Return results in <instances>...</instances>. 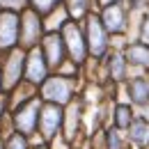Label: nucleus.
Here are the masks:
<instances>
[{"mask_svg":"<svg viewBox=\"0 0 149 149\" xmlns=\"http://www.w3.org/2000/svg\"><path fill=\"white\" fill-rule=\"evenodd\" d=\"M83 21H85L83 32H85V44H87V55L92 60H103L110 53V35L106 32L96 12H90Z\"/></svg>","mask_w":149,"mask_h":149,"instance_id":"obj_1","label":"nucleus"},{"mask_svg":"<svg viewBox=\"0 0 149 149\" xmlns=\"http://www.w3.org/2000/svg\"><path fill=\"white\" fill-rule=\"evenodd\" d=\"M39 99L44 103H55V106H67L69 101L76 99V83L74 78H64V76H48L41 85H39Z\"/></svg>","mask_w":149,"mask_h":149,"instance_id":"obj_2","label":"nucleus"},{"mask_svg":"<svg viewBox=\"0 0 149 149\" xmlns=\"http://www.w3.org/2000/svg\"><path fill=\"white\" fill-rule=\"evenodd\" d=\"M44 35H46L44 19L35 9L25 7L23 12H19V46L23 51H30V48L39 46Z\"/></svg>","mask_w":149,"mask_h":149,"instance_id":"obj_3","label":"nucleus"},{"mask_svg":"<svg viewBox=\"0 0 149 149\" xmlns=\"http://www.w3.org/2000/svg\"><path fill=\"white\" fill-rule=\"evenodd\" d=\"M41 103H44V101L39 99V94H37V96H32L30 101L21 103L19 108L9 110V115H12V124H14V131H16V133H21V135H25L28 140L37 133Z\"/></svg>","mask_w":149,"mask_h":149,"instance_id":"obj_4","label":"nucleus"},{"mask_svg":"<svg viewBox=\"0 0 149 149\" xmlns=\"http://www.w3.org/2000/svg\"><path fill=\"white\" fill-rule=\"evenodd\" d=\"M60 35L67 48V57L83 67L90 60V55H87V44H85V32H83L80 21H67V25L60 30Z\"/></svg>","mask_w":149,"mask_h":149,"instance_id":"obj_5","label":"nucleus"},{"mask_svg":"<svg viewBox=\"0 0 149 149\" xmlns=\"http://www.w3.org/2000/svg\"><path fill=\"white\" fill-rule=\"evenodd\" d=\"M0 71H2V90L12 92L21 80H23V71H25V51L16 46L12 51H7L5 57L0 60Z\"/></svg>","mask_w":149,"mask_h":149,"instance_id":"obj_6","label":"nucleus"},{"mask_svg":"<svg viewBox=\"0 0 149 149\" xmlns=\"http://www.w3.org/2000/svg\"><path fill=\"white\" fill-rule=\"evenodd\" d=\"M96 16L103 23V28L110 37L112 35H126V30H129V9H126L124 2H112V5L99 7Z\"/></svg>","mask_w":149,"mask_h":149,"instance_id":"obj_7","label":"nucleus"},{"mask_svg":"<svg viewBox=\"0 0 149 149\" xmlns=\"http://www.w3.org/2000/svg\"><path fill=\"white\" fill-rule=\"evenodd\" d=\"M62 119H64V108L55 103H41L39 110V124L37 133L44 142H51L55 135L62 133Z\"/></svg>","mask_w":149,"mask_h":149,"instance_id":"obj_8","label":"nucleus"},{"mask_svg":"<svg viewBox=\"0 0 149 149\" xmlns=\"http://www.w3.org/2000/svg\"><path fill=\"white\" fill-rule=\"evenodd\" d=\"M51 76V67L46 62V57L41 53V48L35 46L30 51H25V71H23V80H28L30 85H35L39 90V85Z\"/></svg>","mask_w":149,"mask_h":149,"instance_id":"obj_9","label":"nucleus"},{"mask_svg":"<svg viewBox=\"0 0 149 149\" xmlns=\"http://www.w3.org/2000/svg\"><path fill=\"white\" fill-rule=\"evenodd\" d=\"M83 117H85V106L80 99H74L64 106V119H62V138L71 145L78 135V131L83 129Z\"/></svg>","mask_w":149,"mask_h":149,"instance_id":"obj_10","label":"nucleus"},{"mask_svg":"<svg viewBox=\"0 0 149 149\" xmlns=\"http://www.w3.org/2000/svg\"><path fill=\"white\" fill-rule=\"evenodd\" d=\"M19 46V12L0 9V53Z\"/></svg>","mask_w":149,"mask_h":149,"instance_id":"obj_11","label":"nucleus"},{"mask_svg":"<svg viewBox=\"0 0 149 149\" xmlns=\"http://www.w3.org/2000/svg\"><path fill=\"white\" fill-rule=\"evenodd\" d=\"M41 53L46 57L51 71H55L57 67L67 60V48H64V41H62V35L60 32H46L41 37V44H39Z\"/></svg>","mask_w":149,"mask_h":149,"instance_id":"obj_12","label":"nucleus"},{"mask_svg":"<svg viewBox=\"0 0 149 149\" xmlns=\"http://www.w3.org/2000/svg\"><path fill=\"white\" fill-rule=\"evenodd\" d=\"M126 94H129V103L133 108H147L149 106V78H147V74L131 76L126 80Z\"/></svg>","mask_w":149,"mask_h":149,"instance_id":"obj_13","label":"nucleus"},{"mask_svg":"<svg viewBox=\"0 0 149 149\" xmlns=\"http://www.w3.org/2000/svg\"><path fill=\"white\" fill-rule=\"evenodd\" d=\"M106 60V76L112 83H124L129 80V62L124 57V51H110Z\"/></svg>","mask_w":149,"mask_h":149,"instance_id":"obj_14","label":"nucleus"},{"mask_svg":"<svg viewBox=\"0 0 149 149\" xmlns=\"http://www.w3.org/2000/svg\"><path fill=\"white\" fill-rule=\"evenodd\" d=\"M124 57L129 62V67H135L140 71H149V46L133 39V41H126L124 44Z\"/></svg>","mask_w":149,"mask_h":149,"instance_id":"obj_15","label":"nucleus"},{"mask_svg":"<svg viewBox=\"0 0 149 149\" xmlns=\"http://www.w3.org/2000/svg\"><path fill=\"white\" fill-rule=\"evenodd\" d=\"M126 138H129L131 145H135V147H142V149L149 147V119L145 115H138L131 122V126L126 129Z\"/></svg>","mask_w":149,"mask_h":149,"instance_id":"obj_16","label":"nucleus"},{"mask_svg":"<svg viewBox=\"0 0 149 149\" xmlns=\"http://www.w3.org/2000/svg\"><path fill=\"white\" fill-rule=\"evenodd\" d=\"M135 119V112H133V106L131 103H119L115 106V112H112V126L122 133H126V129L131 126V122Z\"/></svg>","mask_w":149,"mask_h":149,"instance_id":"obj_17","label":"nucleus"},{"mask_svg":"<svg viewBox=\"0 0 149 149\" xmlns=\"http://www.w3.org/2000/svg\"><path fill=\"white\" fill-rule=\"evenodd\" d=\"M62 5H64V9H67L71 21H83L94 7L92 0H62Z\"/></svg>","mask_w":149,"mask_h":149,"instance_id":"obj_18","label":"nucleus"},{"mask_svg":"<svg viewBox=\"0 0 149 149\" xmlns=\"http://www.w3.org/2000/svg\"><path fill=\"white\" fill-rule=\"evenodd\" d=\"M103 140H106V149H124V135L122 131H117L115 126H108L103 133Z\"/></svg>","mask_w":149,"mask_h":149,"instance_id":"obj_19","label":"nucleus"},{"mask_svg":"<svg viewBox=\"0 0 149 149\" xmlns=\"http://www.w3.org/2000/svg\"><path fill=\"white\" fill-rule=\"evenodd\" d=\"M57 5H62V0H28V7L35 9L39 16H46L48 12H53Z\"/></svg>","mask_w":149,"mask_h":149,"instance_id":"obj_20","label":"nucleus"},{"mask_svg":"<svg viewBox=\"0 0 149 149\" xmlns=\"http://www.w3.org/2000/svg\"><path fill=\"white\" fill-rule=\"evenodd\" d=\"M5 149H30V142H28L25 135L14 131L9 138H5Z\"/></svg>","mask_w":149,"mask_h":149,"instance_id":"obj_21","label":"nucleus"},{"mask_svg":"<svg viewBox=\"0 0 149 149\" xmlns=\"http://www.w3.org/2000/svg\"><path fill=\"white\" fill-rule=\"evenodd\" d=\"M138 41L149 46V9L140 14V28H138Z\"/></svg>","mask_w":149,"mask_h":149,"instance_id":"obj_22","label":"nucleus"},{"mask_svg":"<svg viewBox=\"0 0 149 149\" xmlns=\"http://www.w3.org/2000/svg\"><path fill=\"white\" fill-rule=\"evenodd\" d=\"M28 7V0H0V9L7 12H23Z\"/></svg>","mask_w":149,"mask_h":149,"instance_id":"obj_23","label":"nucleus"},{"mask_svg":"<svg viewBox=\"0 0 149 149\" xmlns=\"http://www.w3.org/2000/svg\"><path fill=\"white\" fill-rule=\"evenodd\" d=\"M5 112H7V94H0V119Z\"/></svg>","mask_w":149,"mask_h":149,"instance_id":"obj_24","label":"nucleus"},{"mask_svg":"<svg viewBox=\"0 0 149 149\" xmlns=\"http://www.w3.org/2000/svg\"><path fill=\"white\" fill-rule=\"evenodd\" d=\"M112 2H124V0H96V7H103V5H112Z\"/></svg>","mask_w":149,"mask_h":149,"instance_id":"obj_25","label":"nucleus"},{"mask_svg":"<svg viewBox=\"0 0 149 149\" xmlns=\"http://www.w3.org/2000/svg\"><path fill=\"white\" fill-rule=\"evenodd\" d=\"M30 149H48V142H44V140H41V142H37V145H32Z\"/></svg>","mask_w":149,"mask_h":149,"instance_id":"obj_26","label":"nucleus"},{"mask_svg":"<svg viewBox=\"0 0 149 149\" xmlns=\"http://www.w3.org/2000/svg\"><path fill=\"white\" fill-rule=\"evenodd\" d=\"M0 94H5V90H2V71H0Z\"/></svg>","mask_w":149,"mask_h":149,"instance_id":"obj_27","label":"nucleus"},{"mask_svg":"<svg viewBox=\"0 0 149 149\" xmlns=\"http://www.w3.org/2000/svg\"><path fill=\"white\" fill-rule=\"evenodd\" d=\"M0 149H5V138H0Z\"/></svg>","mask_w":149,"mask_h":149,"instance_id":"obj_28","label":"nucleus"}]
</instances>
